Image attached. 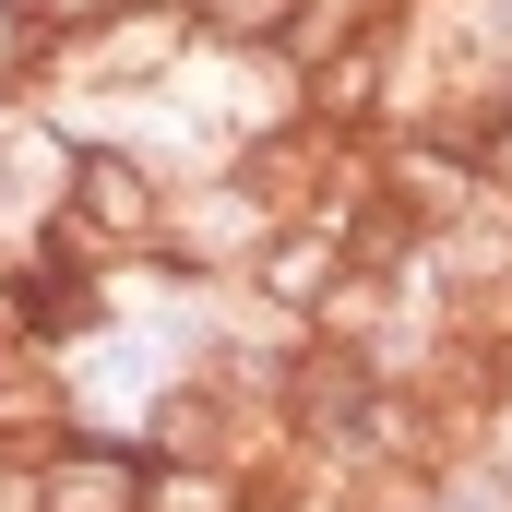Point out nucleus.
Returning a JSON list of instances; mask_svg holds the SVG:
<instances>
[{
  "label": "nucleus",
  "mask_w": 512,
  "mask_h": 512,
  "mask_svg": "<svg viewBox=\"0 0 512 512\" xmlns=\"http://www.w3.org/2000/svg\"><path fill=\"white\" fill-rule=\"evenodd\" d=\"M60 215L96 239V262H131V251H155V227H167V179H155L131 143H72Z\"/></svg>",
  "instance_id": "f257e3e1"
},
{
  "label": "nucleus",
  "mask_w": 512,
  "mask_h": 512,
  "mask_svg": "<svg viewBox=\"0 0 512 512\" xmlns=\"http://www.w3.org/2000/svg\"><path fill=\"white\" fill-rule=\"evenodd\" d=\"M393 96V24L370 36H334V48H298V120L334 131V143H370Z\"/></svg>",
  "instance_id": "f03ea898"
},
{
  "label": "nucleus",
  "mask_w": 512,
  "mask_h": 512,
  "mask_svg": "<svg viewBox=\"0 0 512 512\" xmlns=\"http://www.w3.org/2000/svg\"><path fill=\"white\" fill-rule=\"evenodd\" d=\"M36 512H143V441L72 429L60 453H36Z\"/></svg>",
  "instance_id": "7ed1b4c3"
},
{
  "label": "nucleus",
  "mask_w": 512,
  "mask_h": 512,
  "mask_svg": "<svg viewBox=\"0 0 512 512\" xmlns=\"http://www.w3.org/2000/svg\"><path fill=\"white\" fill-rule=\"evenodd\" d=\"M334 286H346V239H334L322 215H274L251 239V298H274L286 322H310Z\"/></svg>",
  "instance_id": "20e7f679"
},
{
  "label": "nucleus",
  "mask_w": 512,
  "mask_h": 512,
  "mask_svg": "<svg viewBox=\"0 0 512 512\" xmlns=\"http://www.w3.org/2000/svg\"><path fill=\"white\" fill-rule=\"evenodd\" d=\"M72 429H84V405H72V382H60L48 358H0V465L60 453Z\"/></svg>",
  "instance_id": "39448f33"
},
{
  "label": "nucleus",
  "mask_w": 512,
  "mask_h": 512,
  "mask_svg": "<svg viewBox=\"0 0 512 512\" xmlns=\"http://www.w3.org/2000/svg\"><path fill=\"white\" fill-rule=\"evenodd\" d=\"M179 24H191V48H227V60H298L310 0H191Z\"/></svg>",
  "instance_id": "423d86ee"
},
{
  "label": "nucleus",
  "mask_w": 512,
  "mask_h": 512,
  "mask_svg": "<svg viewBox=\"0 0 512 512\" xmlns=\"http://www.w3.org/2000/svg\"><path fill=\"white\" fill-rule=\"evenodd\" d=\"M143 512H262V477L215 453H143Z\"/></svg>",
  "instance_id": "0eeeda50"
},
{
  "label": "nucleus",
  "mask_w": 512,
  "mask_h": 512,
  "mask_svg": "<svg viewBox=\"0 0 512 512\" xmlns=\"http://www.w3.org/2000/svg\"><path fill=\"white\" fill-rule=\"evenodd\" d=\"M131 0H24V24L48 36V48H84V36H108Z\"/></svg>",
  "instance_id": "6e6552de"
},
{
  "label": "nucleus",
  "mask_w": 512,
  "mask_h": 512,
  "mask_svg": "<svg viewBox=\"0 0 512 512\" xmlns=\"http://www.w3.org/2000/svg\"><path fill=\"white\" fill-rule=\"evenodd\" d=\"M465 167H477V191H501V203H512V96L489 108V120H465Z\"/></svg>",
  "instance_id": "1a4fd4ad"
},
{
  "label": "nucleus",
  "mask_w": 512,
  "mask_h": 512,
  "mask_svg": "<svg viewBox=\"0 0 512 512\" xmlns=\"http://www.w3.org/2000/svg\"><path fill=\"white\" fill-rule=\"evenodd\" d=\"M477 382H489V405H512V310L477 334Z\"/></svg>",
  "instance_id": "9d476101"
}]
</instances>
